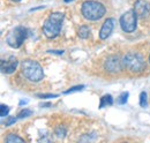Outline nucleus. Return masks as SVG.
<instances>
[{
	"label": "nucleus",
	"mask_w": 150,
	"mask_h": 143,
	"mask_svg": "<svg viewBox=\"0 0 150 143\" xmlns=\"http://www.w3.org/2000/svg\"><path fill=\"white\" fill-rule=\"evenodd\" d=\"M65 18V14L60 12L51 13L50 16L43 24V33L47 38H56L59 35L62 25V21Z\"/></svg>",
	"instance_id": "1"
},
{
	"label": "nucleus",
	"mask_w": 150,
	"mask_h": 143,
	"mask_svg": "<svg viewBox=\"0 0 150 143\" xmlns=\"http://www.w3.org/2000/svg\"><path fill=\"white\" fill-rule=\"evenodd\" d=\"M105 12H106V9H105L104 5L102 2L94 1V0L84 1L81 7L82 15L89 21H97V20L102 18L104 16Z\"/></svg>",
	"instance_id": "2"
},
{
	"label": "nucleus",
	"mask_w": 150,
	"mask_h": 143,
	"mask_svg": "<svg viewBox=\"0 0 150 143\" xmlns=\"http://www.w3.org/2000/svg\"><path fill=\"white\" fill-rule=\"evenodd\" d=\"M122 66L125 69L133 74H139L146 69V60L143 55L137 52H128L122 59Z\"/></svg>",
	"instance_id": "3"
},
{
	"label": "nucleus",
	"mask_w": 150,
	"mask_h": 143,
	"mask_svg": "<svg viewBox=\"0 0 150 143\" xmlns=\"http://www.w3.org/2000/svg\"><path fill=\"white\" fill-rule=\"evenodd\" d=\"M21 69H22V74L31 82H39L44 77L43 68L36 60L27 59V60L22 61Z\"/></svg>",
	"instance_id": "4"
},
{
	"label": "nucleus",
	"mask_w": 150,
	"mask_h": 143,
	"mask_svg": "<svg viewBox=\"0 0 150 143\" xmlns=\"http://www.w3.org/2000/svg\"><path fill=\"white\" fill-rule=\"evenodd\" d=\"M27 35H28L27 28L19 25V27H15L13 30L9 31V34L6 37V42L11 47L18 49L23 44L24 39L27 38Z\"/></svg>",
	"instance_id": "5"
},
{
	"label": "nucleus",
	"mask_w": 150,
	"mask_h": 143,
	"mask_svg": "<svg viewBox=\"0 0 150 143\" xmlns=\"http://www.w3.org/2000/svg\"><path fill=\"white\" fill-rule=\"evenodd\" d=\"M120 27L125 33H133L136 29V22L137 15L134 9H129L126 13H124L120 18Z\"/></svg>",
	"instance_id": "6"
},
{
	"label": "nucleus",
	"mask_w": 150,
	"mask_h": 143,
	"mask_svg": "<svg viewBox=\"0 0 150 143\" xmlns=\"http://www.w3.org/2000/svg\"><path fill=\"white\" fill-rule=\"evenodd\" d=\"M134 11L140 18H147L150 16V4L146 0H136L134 4Z\"/></svg>",
	"instance_id": "7"
},
{
	"label": "nucleus",
	"mask_w": 150,
	"mask_h": 143,
	"mask_svg": "<svg viewBox=\"0 0 150 143\" xmlns=\"http://www.w3.org/2000/svg\"><path fill=\"white\" fill-rule=\"evenodd\" d=\"M105 69L110 73H119L122 69V60L119 59L118 55H110L104 64Z\"/></svg>",
	"instance_id": "8"
},
{
	"label": "nucleus",
	"mask_w": 150,
	"mask_h": 143,
	"mask_svg": "<svg viewBox=\"0 0 150 143\" xmlns=\"http://www.w3.org/2000/svg\"><path fill=\"white\" fill-rule=\"evenodd\" d=\"M19 65V61L15 57H9L8 60H1V71L5 74L14 73Z\"/></svg>",
	"instance_id": "9"
},
{
	"label": "nucleus",
	"mask_w": 150,
	"mask_h": 143,
	"mask_svg": "<svg viewBox=\"0 0 150 143\" xmlns=\"http://www.w3.org/2000/svg\"><path fill=\"white\" fill-rule=\"evenodd\" d=\"M114 28V20L113 18H108L105 20V22L103 23L100 31H99V38L100 39H106L109 36L111 35Z\"/></svg>",
	"instance_id": "10"
},
{
	"label": "nucleus",
	"mask_w": 150,
	"mask_h": 143,
	"mask_svg": "<svg viewBox=\"0 0 150 143\" xmlns=\"http://www.w3.org/2000/svg\"><path fill=\"white\" fill-rule=\"evenodd\" d=\"M113 104V98L111 95H104L102 98H100V103H99V107L103 108V107L106 106H111Z\"/></svg>",
	"instance_id": "11"
},
{
	"label": "nucleus",
	"mask_w": 150,
	"mask_h": 143,
	"mask_svg": "<svg viewBox=\"0 0 150 143\" xmlns=\"http://www.w3.org/2000/svg\"><path fill=\"white\" fill-rule=\"evenodd\" d=\"M79 37L80 38H82V39H87L88 37H89V34H90V29H89V27H87V25H81L80 28H79Z\"/></svg>",
	"instance_id": "12"
},
{
	"label": "nucleus",
	"mask_w": 150,
	"mask_h": 143,
	"mask_svg": "<svg viewBox=\"0 0 150 143\" xmlns=\"http://www.w3.org/2000/svg\"><path fill=\"white\" fill-rule=\"evenodd\" d=\"M6 142L7 143H22L24 142V140L22 137H20L15 134H9L7 137H6Z\"/></svg>",
	"instance_id": "13"
},
{
	"label": "nucleus",
	"mask_w": 150,
	"mask_h": 143,
	"mask_svg": "<svg viewBox=\"0 0 150 143\" xmlns=\"http://www.w3.org/2000/svg\"><path fill=\"white\" fill-rule=\"evenodd\" d=\"M128 96H129V93L126 91V92H122L118 98H117V103L118 104H120V105H124V104H126L127 103V101H128Z\"/></svg>",
	"instance_id": "14"
},
{
	"label": "nucleus",
	"mask_w": 150,
	"mask_h": 143,
	"mask_svg": "<svg viewBox=\"0 0 150 143\" xmlns=\"http://www.w3.org/2000/svg\"><path fill=\"white\" fill-rule=\"evenodd\" d=\"M30 115H33V111L29 110V108H24V110H22L19 113L20 119H22V118H28V117H30Z\"/></svg>",
	"instance_id": "15"
},
{
	"label": "nucleus",
	"mask_w": 150,
	"mask_h": 143,
	"mask_svg": "<svg viewBox=\"0 0 150 143\" xmlns=\"http://www.w3.org/2000/svg\"><path fill=\"white\" fill-rule=\"evenodd\" d=\"M8 113H9V107L5 104H1L0 105V115L2 118H5L6 115H8Z\"/></svg>",
	"instance_id": "16"
},
{
	"label": "nucleus",
	"mask_w": 150,
	"mask_h": 143,
	"mask_svg": "<svg viewBox=\"0 0 150 143\" xmlns=\"http://www.w3.org/2000/svg\"><path fill=\"white\" fill-rule=\"evenodd\" d=\"M140 105L142 107L147 106V93L144 91H142L140 93Z\"/></svg>",
	"instance_id": "17"
},
{
	"label": "nucleus",
	"mask_w": 150,
	"mask_h": 143,
	"mask_svg": "<svg viewBox=\"0 0 150 143\" xmlns=\"http://www.w3.org/2000/svg\"><path fill=\"white\" fill-rule=\"evenodd\" d=\"M56 134L58 137L64 139V137L66 136V128H65V127H58L56 130Z\"/></svg>",
	"instance_id": "18"
},
{
	"label": "nucleus",
	"mask_w": 150,
	"mask_h": 143,
	"mask_svg": "<svg viewBox=\"0 0 150 143\" xmlns=\"http://www.w3.org/2000/svg\"><path fill=\"white\" fill-rule=\"evenodd\" d=\"M84 89V86H76V87H73V88H71V89L66 90L64 93L65 95H68V93H72V92H75V91H81V90Z\"/></svg>",
	"instance_id": "19"
},
{
	"label": "nucleus",
	"mask_w": 150,
	"mask_h": 143,
	"mask_svg": "<svg viewBox=\"0 0 150 143\" xmlns=\"http://www.w3.org/2000/svg\"><path fill=\"white\" fill-rule=\"evenodd\" d=\"M38 98H43V99H46V98H57L58 95H54V93H40V95H37Z\"/></svg>",
	"instance_id": "20"
},
{
	"label": "nucleus",
	"mask_w": 150,
	"mask_h": 143,
	"mask_svg": "<svg viewBox=\"0 0 150 143\" xmlns=\"http://www.w3.org/2000/svg\"><path fill=\"white\" fill-rule=\"evenodd\" d=\"M16 120H18V118H15V117H8V118H7V120H6V122H5V125L6 126L13 125Z\"/></svg>",
	"instance_id": "21"
},
{
	"label": "nucleus",
	"mask_w": 150,
	"mask_h": 143,
	"mask_svg": "<svg viewBox=\"0 0 150 143\" xmlns=\"http://www.w3.org/2000/svg\"><path fill=\"white\" fill-rule=\"evenodd\" d=\"M47 52H49V53H52V54H59V55L64 54V51H62V50H49Z\"/></svg>",
	"instance_id": "22"
},
{
	"label": "nucleus",
	"mask_w": 150,
	"mask_h": 143,
	"mask_svg": "<svg viewBox=\"0 0 150 143\" xmlns=\"http://www.w3.org/2000/svg\"><path fill=\"white\" fill-rule=\"evenodd\" d=\"M28 103V101H21L20 102V105H23V104H27Z\"/></svg>",
	"instance_id": "23"
},
{
	"label": "nucleus",
	"mask_w": 150,
	"mask_h": 143,
	"mask_svg": "<svg viewBox=\"0 0 150 143\" xmlns=\"http://www.w3.org/2000/svg\"><path fill=\"white\" fill-rule=\"evenodd\" d=\"M40 106H42V107H49V106H51V105H50V104H47V103H46V104H42V105H40Z\"/></svg>",
	"instance_id": "24"
},
{
	"label": "nucleus",
	"mask_w": 150,
	"mask_h": 143,
	"mask_svg": "<svg viewBox=\"0 0 150 143\" xmlns=\"http://www.w3.org/2000/svg\"><path fill=\"white\" fill-rule=\"evenodd\" d=\"M65 2H71V1H73V0H64Z\"/></svg>",
	"instance_id": "25"
},
{
	"label": "nucleus",
	"mask_w": 150,
	"mask_h": 143,
	"mask_svg": "<svg viewBox=\"0 0 150 143\" xmlns=\"http://www.w3.org/2000/svg\"><path fill=\"white\" fill-rule=\"evenodd\" d=\"M12 1H15V2H19V1H21V0H12Z\"/></svg>",
	"instance_id": "26"
},
{
	"label": "nucleus",
	"mask_w": 150,
	"mask_h": 143,
	"mask_svg": "<svg viewBox=\"0 0 150 143\" xmlns=\"http://www.w3.org/2000/svg\"><path fill=\"white\" fill-rule=\"evenodd\" d=\"M149 61H150V57H149Z\"/></svg>",
	"instance_id": "27"
}]
</instances>
